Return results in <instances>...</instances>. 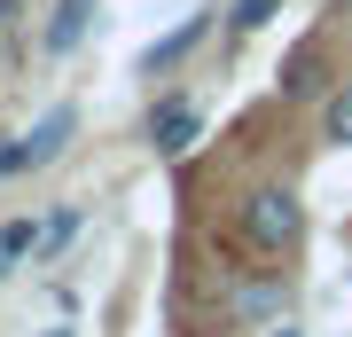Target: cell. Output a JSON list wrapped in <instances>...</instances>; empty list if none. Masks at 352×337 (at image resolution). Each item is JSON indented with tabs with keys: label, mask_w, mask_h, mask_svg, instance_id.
I'll return each mask as SVG.
<instances>
[{
	"label": "cell",
	"mask_w": 352,
	"mask_h": 337,
	"mask_svg": "<svg viewBox=\"0 0 352 337\" xmlns=\"http://www.w3.org/2000/svg\"><path fill=\"white\" fill-rule=\"evenodd\" d=\"M24 173V134H0V181Z\"/></svg>",
	"instance_id": "cell-11"
},
{
	"label": "cell",
	"mask_w": 352,
	"mask_h": 337,
	"mask_svg": "<svg viewBox=\"0 0 352 337\" xmlns=\"http://www.w3.org/2000/svg\"><path fill=\"white\" fill-rule=\"evenodd\" d=\"M87 24H94V0H55V16H47V32H39V48H47V55H71L78 39H87Z\"/></svg>",
	"instance_id": "cell-6"
},
{
	"label": "cell",
	"mask_w": 352,
	"mask_h": 337,
	"mask_svg": "<svg viewBox=\"0 0 352 337\" xmlns=\"http://www.w3.org/2000/svg\"><path fill=\"white\" fill-rule=\"evenodd\" d=\"M71 134H78V102H47V110L32 118V134H24V173L55 165V157L71 150Z\"/></svg>",
	"instance_id": "cell-3"
},
{
	"label": "cell",
	"mask_w": 352,
	"mask_h": 337,
	"mask_svg": "<svg viewBox=\"0 0 352 337\" xmlns=\"http://www.w3.org/2000/svg\"><path fill=\"white\" fill-rule=\"evenodd\" d=\"M8 16H16V0H0V32H8Z\"/></svg>",
	"instance_id": "cell-13"
},
{
	"label": "cell",
	"mask_w": 352,
	"mask_h": 337,
	"mask_svg": "<svg viewBox=\"0 0 352 337\" xmlns=\"http://www.w3.org/2000/svg\"><path fill=\"white\" fill-rule=\"evenodd\" d=\"M32 251H39V220H32V212L0 227V259H8V267H16V259H32Z\"/></svg>",
	"instance_id": "cell-9"
},
{
	"label": "cell",
	"mask_w": 352,
	"mask_h": 337,
	"mask_svg": "<svg viewBox=\"0 0 352 337\" xmlns=\"http://www.w3.org/2000/svg\"><path fill=\"white\" fill-rule=\"evenodd\" d=\"M321 141L329 150H352V79H337L321 94Z\"/></svg>",
	"instance_id": "cell-7"
},
{
	"label": "cell",
	"mask_w": 352,
	"mask_h": 337,
	"mask_svg": "<svg viewBox=\"0 0 352 337\" xmlns=\"http://www.w3.org/2000/svg\"><path fill=\"white\" fill-rule=\"evenodd\" d=\"M274 8H282V0H235L227 24H235V32H258V24H274Z\"/></svg>",
	"instance_id": "cell-10"
},
{
	"label": "cell",
	"mask_w": 352,
	"mask_h": 337,
	"mask_svg": "<svg viewBox=\"0 0 352 337\" xmlns=\"http://www.w3.org/2000/svg\"><path fill=\"white\" fill-rule=\"evenodd\" d=\"M0 275H8V259H0Z\"/></svg>",
	"instance_id": "cell-15"
},
{
	"label": "cell",
	"mask_w": 352,
	"mask_h": 337,
	"mask_svg": "<svg viewBox=\"0 0 352 337\" xmlns=\"http://www.w3.org/2000/svg\"><path fill=\"white\" fill-rule=\"evenodd\" d=\"M329 48H321V39H298V48H289V63H282V79H274V87H282V102H314V94H329Z\"/></svg>",
	"instance_id": "cell-5"
},
{
	"label": "cell",
	"mask_w": 352,
	"mask_h": 337,
	"mask_svg": "<svg viewBox=\"0 0 352 337\" xmlns=\"http://www.w3.org/2000/svg\"><path fill=\"white\" fill-rule=\"evenodd\" d=\"M78 227H87V212H78V204H55V212L39 220V251H32V267H39V259H55V251L78 236Z\"/></svg>",
	"instance_id": "cell-8"
},
{
	"label": "cell",
	"mask_w": 352,
	"mask_h": 337,
	"mask_svg": "<svg viewBox=\"0 0 352 337\" xmlns=\"http://www.w3.org/2000/svg\"><path fill=\"white\" fill-rule=\"evenodd\" d=\"M47 337H71V329H47Z\"/></svg>",
	"instance_id": "cell-14"
},
{
	"label": "cell",
	"mask_w": 352,
	"mask_h": 337,
	"mask_svg": "<svg viewBox=\"0 0 352 337\" xmlns=\"http://www.w3.org/2000/svg\"><path fill=\"white\" fill-rule=\"evenodd\" d=\"M196 134H204V110H196V102H188V94H157V110H149V150H157V157H188Z\"/></svg>",
	"instance_id": "cell-2"
},
{
	"label": "cell",
	"mask_w": 352,
	"mask_h": 337,
	"mask_svg": "<svg viewBox=\"0 0 352 337\" xmlns=\"http://www.w3.org/2000/svg\"><path fill=\"white\" fill-rule=\"evenodd\" d=\"M337 8H352V0H337Z\"/></svg>",
	"instance_id": "cell-16"
},
{
	"label": "cell",
	"mask_w": 352,
	"mask_h": 337,
	"mask_svg": "<svg viewBox=\"0 0 352 337\" xmlns=\"http://www.w3.org/2000/svg\"><path fill=\"white\" fill-rule=\"evenodd\" d=\"M212 16H219V8H188V16H180L164 39H149V48H141V71H149V79H164L173 63H188V55H196V39L212 32Z\"/></svg>",
	"instance_id": "cell-4"
},
{
	"label": "cell",
	"mask_w": 352,
	"mask_h": 337,
	"mask_svg": "<svg viewBox=\"0 0 352 337\" xmlns=\"http://www.w3.org/2000/svg\"><path fill=\"white\" fill-rule=\"evenodd\" d=\"M243 243L266 251V259H289V251L305 243V204L289 181H258L251 196H243Z\"/></svg>",
	"instance_id": "cell-1"
},
{
	"label": "cell",
	"mask_w": 352,
	"mask_h": 337,
	"mask_svg": "<svg viewBox=\"0 0 352 337\" xmlns=\"http://www.w3.org/2000/svg\"><path fill=\"white\" fill-rule=\"evenodd\" d=\"M266 337H305V329H298V322H274V329H266Z\"/></svg>",
	"instance_id": "cell-12"
}]
</instances>
